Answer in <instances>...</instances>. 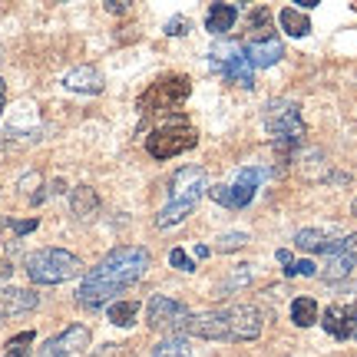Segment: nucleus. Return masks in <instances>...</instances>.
I'll return each instance as SVG.
<instances>
[{
    "label": "nucleus",
    "mask_w": 357,
    "mask_h": 357,
    "mask_svg": "<svg viewBox=\"0 0 357 357\" xmlns=\"http://www.w3.org/2000/svg\"><path fill=\"white\" fill-rule=\"evenodd\" d=\"M149 261L153 258H149V252L142 245H119V248H113L109 255H102L100 265L86 271V278H83L77 291L79 307H86V311L102 307L113 294H119L129 284H136L149 271Z\"/></svg>",
    "instance_id": "1"
},
{
    "label": "nucleus",
    "mask_w": 357,
    "mask_h": 357,
    "mask_svg": "<svg viewBox=\"0 0 357 357\" xmlns=\"http://www.w3.org/2000/svg\"><path fill=\"white\" fill-rule=\"evenodd\" d=\"M178 334L189 337H202V341H225V344H238V341H255L261 334V311L252 305H229L215 307L205 314H189Z\"/></svg>",
    "instance_id": "2"
},
{
    "label": "nucleus",
    "mask_w": 357,
    "mask_h": 357,
    "mask_svg": "<svg viewBox=\"0 0 357 357\" xmlns=\"http://www.w3.org/2000/svg\"><path fill=\"white\" fill-rule=\"evenodd\" d=\"M208 192V176L199 166H182L169 182V202L166 208L155 215V229H172L178 222L195 212V205L202 202V195Z\"/></svg>",
    "instance_id": "3"
},
{
    "label": "nucleus",
    "mask_w": 357,
    "mask_h": 357,
    "mask_svg": "<svg viewBox=\"0 0 357 357\" xmlns=\"http://www.w3.org/2000/svg\"><path fill=\"white\" fill-rule=\"evenodd\" d=\"M265 132L271 136V142L278 146L281 155H291L305 146L307 126L301 106L294 100H271L265 106Z\"/></svg>",
    "instance_id": "4"
},
{
    "label": "nucleus",
    "mask_w": 357,
    "mask_h": 357,
    "mask_svg": "<svg viewBox=\"0 0 357 357\" xmlns=\"http://www.w3.org/2000/svg\"><path fill=\"white\" fill-rule=\"evenodd\" d=\"M26 275L33 284H63L83 275V261L70 255L66 248H40L33 255H26Z\"/></svg>",
    "instance_id": "5"
},
{
    "label": "nucleus",
    "mask_w": 357,
    "mask_h": 357,
    "mask_svg": "<svg viewBox=\"0 0 357 357\" xmlns=\"http://www.w3.org/2000/svg\"><path fill=\"white\" fill-rule=\"evenodd\" d=\"M192 93V79L185 73H166L159 77L155 83H149V89L139 96L136 109L142 116H166V113H176L182 102L189 100Z\"/></svg>",
    "instance_id": "6"
},
{
    "label": "nucleus",
    "mask_w": 357,
    "mask_h": 357,
    "mask_svg": "<svg viewBox=\"0 0 357 357\" xmlns=\"http://www.w3.org/2000/svg\"><path fill=\"white\" fill-rule=\"evenodd\" d=\"M195 142H199V136H195V129L185 119H169V123L155 126L146 136V149H149L153 159L162 162V159H176V155L195 149Z\"/></svg>",
    "instance_id": "7"
},
{
    "label": "nucleus",
    "mask_w": 357,
    "mask_h": 357,
    "mask_svg": "<svg viewBox=\"0 0 357 357\" xmlns=\"http://www.w3.org/2000/svg\"><path fill=\"white\" fill-rule=\"evenodd\" d=\"M261 182H265V169L245 166L242 172L235 176L231 185H208V195H212L218 205H225V208H248V205L255 202Z\"/></svg>",
    "instance_id": "8"
},
{
    "label": "nucleus",
    "mask_w": 357,
    "mask_h": 357,
    "mask_svg": "<svg viewBox=\"0 0 357 357\" xmlns=\"http://www.w3.org/2000/svg\"><path fill=\"white\" fill-rule=\"evenodd\" d=\"M212 60L215 66L238 86H255V66L248 63V56L242 53V43H215L212 47Z\"/></svg>",
    "instance_id": "9"
},
{
    "label": "nucleus",
    "mask_w": 357,
    "mask_h": 357,
    "mask_svg": "<svg viewBox=\"0 0 357 357\" xmlns=\"http://www.w3.org/2000/svg\"><path fill=\"white\" fill-rule=\"evenodd\" d=\"M185 321H189V307L182 305V301L169 298V294H155V298H149V307H146V324H149L153 331L178 334Z\"/></svg>",
    "instance_id": "10"
},
{
    "label": "nucleus",
    "mask_w": 357,
    "mask_h": 357,
    "mask_svg": "<svg viewBox=\"0 0 357 357\" xmlns=\"http://www.w3.org/2000/svg\"><path fill=\"white\" fill-rule=\"evenodd\" d=\"M83 347H89V328L70 324L66 331L53 334L50 341H43L37 357H73V354H83Z\"/></svg>",
    "instance_id": "11"
},
{
    "label": "nucleus",
    "mask_w": 357,
    "mask_h": 357,
    "mask_svg": "<svg viewBox=\"0 0 357 357\" xmlns=\"http://www.w3.org/2000/svg\"><path fill=\"white\" fill-rule=\"evenodd\" d=\"M357 265V231L354 235H344L337 248H334L331 255H328V265L321 271V278L324 281H337V278H347Z\"/></svg>",
    "instance_id": "12"
},
{
    "label": "nucleus",
    "mask_w": 357,
    "mask_h": 357,
    "mask_svg": "<svg viewBox=\"0 0 357 357\" xmlns=\"http://www.w3.org/2000/svg\"><path fill=\"white\" fill-rule=\"evenodd\" d=\"M321 328L331 334L334 341H351L357 328V305H331L321 318Z\"/></svg>",
    "instance_id": "13"
},
{
    "label": "nucleus",
    "mask_w": 357,
    "mask_h": 357,
    "mask_svg": "<svg viewBox=\"0 0 357 357\" xmlns=\"http://www.w3.org/2000/svg\"><path fill=\"white\" fill-rule=\"evenodd\" d=\"M341 242V229L337 225H328V229H301L294 235V248L301 252H318V255H331Z\"/></svg>",
    "instance_id": "14"
},
{
    "label": "nucleus",
    "mask_w": 357,
    "mask_h": 357,
    "mask_svg": "<svg viewBox=\"0 0 357 357\" xmlns=\"http://www.w3.org/2000/svg\"><path fill=\"white\" fill-rule=\"evenodd\" d=\"M242 53L248 56V63L255 70H265V66H275L284 56V43L278 37L271 40H255V43H245L242 40Z\"/></svg>",
    "instance_id": "15"
},
{
    "label": "nucleus",
    "mask_w": 357,
    "mask_h": 357,
    "mask_svg": "<svg viewBox=\"0 0 357 357\" xmlns=\"http://www.w3.org/2000/svg\"><path fill=\"white\" fill-rule=\"evenodd\" d=\"M40 307V294L26 291V288H0V318H13V314H26Z\"/></svg>",
    "instance_id": "16"
},
{
    "label": "nucleus",
    "mask_w": 357,
    "mask_h": 357,
    "mask_svg": "<svg viewBox=\"0 0 357 357\" xmlns=\"http://www.w3.org/2000/svg\"><path fill=\"white\" fill-rule=\"evenodd\" d=\"M238 13H242L238 3H212L208 13H205V30L215 33V37H222V33H229L231 26H235Z\"/></svg>",
    "instance_id": "17"
},
{
    "label": "nucleus",
    "mask_w": 357,
    "mask_h": 357,
    "mask_svg": "<svg viewBox=\"0 0 357 357\" xmlns=\"http://www.w3.org/2000/svg\"><path fill=\"white\" fill-rule=\"evenodd\" d=\"M63 86L73 89V93L93 96V93H102V73L96 66H77V70H70L63 77Z\"/></svg>",
    "instance_id": "18"
},
{
    "label": "nucleus",
    "mask_w": 357,
    "mask_h": 357,
    "mask_svg": "<svg viewBox=\"0 0 357 357\" xmlns=\"http://www.w3.org/2000/svg\"><path fill=\"white\" fill-rule=\"evenodd\" d=\"M278 24L288 37H307V33H311V17L301 13L298 7H284V10L278 13Z\"/></svg>",
    "instance_id": "19"
},
{
    "label": "nucleus",
    "mask_w": 357,
    "mask_h": 357,
    "mask_svg": "<svg viewBox=\"0 0 357 357\" xmlns=\"http://www.w3.org/2000/svg\"><path fill=\"white\" fill-rule=\"evenodd\" d=\"M271 13L268 7H255V10L248 13V37L245 43H255V40H271Z\"/></svg>",
    "instance_id": "20"
},
{
    "label": "nucleus",
    "mask_w": 357,
    "mask_h": 357,
    "mask_svg": "<svg viewBox=\"0 0 357 357\" xmlns=\"http://www.w3.org/2000/svg\"><path fill=\"white\" fill-rule=\"evenodd\" d=\"M291 321L298 324V328H311V324H318V301H314V298H307V294L294 298L291 301Z\"/></svg>",
    "instance_id": "21"
},
{
    "label": "nucleus",
    "mask_w": 357,
    "mask_h": 357,
    "mask_svg": "<svg viewBox=\"0 0 357 357\" xmlns=\"http://www.w3.org/2000/svg\"><path fill=\"white\" fill-rule=\"evenodd\" d=\"M70 205H73V215L77 218H89L100 208V199H96V192L89 189V185H77L73 195H70Z\"/></svg>",
    "instance_id": "22"
},
{
    "label": "nucleus",
    "mask_w": 357,
    "mask_h": 357,
    "mask_svg": "<svg viewBox=\"0 0 357 357\" xmlns=\"http://www.w3.org/2000/svg\"><path fill=\"white\" fill-rule=\"evenodd\" d=\"M136 314H139V301H116V305H109V321L116 328H132Z\"/></svg>",
    "instance_id": "23"
},
{
    "label": "nucleus",
    "mask_w": 357,
    "mask_h": 357,
    "mask_svg": "<svg viewBox=\"0 0 357 357\" xmlns=\"http://www.w3.org/2000/svg\"><path fill=\"white\" fill-rule=\"evenodd\" d=\"M153 357H192V347L182 334H176V337H166L162 344H155Z\"/></svg>",
    "instance_id": "24"
},
{
    "label": "nucleus",
    "mask_w": 357,
    "mask_h": 357,
    "mask_svg": "<svg viewBox=\"0 0 357 357\" xmlns=\"http://www.w3.org/2000/svg\"><path fill=\"white\" fill-rule=\"evenodd\" d=\"M245 245H248V235H245V231H225V235H218L215 252L229 255V252H238V248H245Z\"/></svg>",
    "instance_id": "25"
},
{
    "label": "nucleus",
    "mask_w": 357,
    "mask_h": 357,
    "mask_svg": "<svg viewBox=\"0 0 357 357\" xmlns=\"http://www.w3.org/2000/svg\"><path fill=\"white\" fill-rule=\"evenodd\" d=\"M30 344H33V331H20L17 337L7 341V354L3 357H30Z\"/></svg>",
    "instance_id": "26"
},
{
    "label": "nucleus",
    "mask_w": 357,
    "mask_h": 357,
    "mask_svg": "<svg viewBox=\"0 0 357 357\" xmlns=\"http://www.w3.org/2000/svg\"><path fill=\"white\" fill-rule=\"evenodd\" d=\"M252 278H255V268H252V265H238L231 278L222 281V288H225V291H235V288H245V284H248Z\"/></svg>",
    "instance_id": "27"
},
{
    "label": "nucleus",
    "mask_w": 357,
    "mask_h": 357,
    "mask_svg": "<svg viewBox=\"0 0 357 357\" xmlns=\"http://www.w3.org/2000/svg\"><path fill=\"white\" fill-rule=\"evenodd\" d=\"M298 275H318V265L311 261V258H301V261H294L291 268H284V278H298Z\"/></svg>",
    "instance_id": "28"
},
{
    "label": "nucleus",
    "mask_w": 357,
    "mask_h": 357,
    "mask_svg": "<svg viewBox=\"0 0 357 357\" xmlns=\"http://www.w3.org/2000/svg\"><path fill=\"white\" fill-rule=\"evenodd\" d=\"M169 265L178 268V271H195V261H192L182 248H172V252H169Z\"/></svg>",
    "instance_id": "29"
},
{
    "label": "nucleus",
    "mask_w": 357,
    "mask_h": 357,
    "mask_svg": "<svg viewBox=\"0 0 357 357\" xmlns=\"http://www.w3.org/2000/svg\"><path fill=\"white\" fill-rule=\"evenodd\" d=\"M189 20H185V17H172V20H166V33L169 37H185V33H189Z\"/></svg>",
    "instance_id": "30"
},
{
    "label": "nucleus",
    "mask_w": 357,
    "mask_h": 357,
    "mask_svg": "<svg viewBox=\"0 0 357 357\" xmlns=\"http://www.w3.org/2000/svg\"><path fill=\"white\" fill-rule=\"evenodd\" d=\"M7 229H13V235H30V231H37V218H24V222H3Z\"/></svg>",
    "instance_id": "31"
},
{
    "label": "nucleus",
    "mask_w": 357,
    "mask_h": 357,
    "mask_svg": "<svg viewBox=\"0 0 357 357\" xmlns=\"http://www.w3.org/2000/svg\"><path fill=\"white\" fill-rule=\"evenodd\" d=\"M93 357H126L123 344H102V351H96Z\"/></svg>",
    "instance_id": "32"
},
{
    "label": "nucleus",
    "mask_w": 357,
    "mask_h": 357,
    "mask_svg": "<svg viewBox=\"0 0 357 357\" xmlns=\"http://www.w3.org/2000/svg\"><path fill=\"white\" fill-rule=\"evenodd\" d=\"M275 258H278V261H281L284 268H291V265H294V258H291V252H288V248H278V255H275Z\"/></svg>",
    "instance_id": "33"
},
{
    "label": "nucleus",
    "mask_w": 357,
    "mask_h": 357,
    "mask_svg": "<svg viewBox=\"0 0 357 357\" xmlns=\"http://www.w3.org/2000/svg\"><path fill=\"white\" fill-rule=\"evenodd\" d=\"M13 275V265L7 261V258H0V281H7Z\"/></svg>",
    "instance_id": "34"
},
{
    "label": "nucleus",
    "mask_w": 357,
    "mask_h": 357,
    "mask_svg": "<svg viewBox=\"0 0 357 357\" xmlns=\"http://www.w3.org/2000/svg\"><path fill=\"white\" fill-rule=\"evenodd\" d=\"M106 10H109V13H126V3H119V0H109V3H106Z\"/></svg>",
    "instance_id": "35"
},
{
    "label": "nucleus",
    "mask_w": 357,
    "mask_h": 357,
    "mask_svg": "<svg viewBox=\"0 0 357 357\" xmlns=\"http://www.w3.org/2000/svg\"><path fill=\"white\" fill-rule=\"evenodd\" d=\"M208 255H212V248H208V245H202V242L195 245V258H208Z\"/></svg>",
    "instance_id": "36"
},
{
    "label": "nucleus",
    "mask_w": 357,
    "mask_h": 357,
    "mask_svg": "<svg viewBox=\"0 0 357 357\" xmlns=\"http://www.w3.org/2000/svg\"><path fill=\"white\" fill-rule=\"evenodd\" d=\"M3 96H7V83L0 79V102H3Z\"/></svg>",
    "instance_id": "37"
},
{
    "label": "nucleus",
    "mask_w": 357,
    "mask_h": 357,
    "mask_svg": "<svg viewBox=\"0 0 357 357\" xmlns=\"http://www.w3.org/2000/svg\"><path fill=\"white\" fill-rule=\"evenodd\" d=\"M351 212H354V215H357V199H354V205H351Z\"/></svg>",
    "instance_id": "38"
},
{
    "label": "nucleus",
    "mask_w": 357,
    "mask_h": 357,
    "mask_svg": "<svg viewBox=\"0 0 357 357\" xmlns=\"http://www.w3.org/2000/svg\"><path fill=\"white\" fill-rule=\"evenodd\" d=\"M351 341H357V328H354V337H351Z\"/></svg>",
    "instance_id": "39"
},
{
    "label": "nucleus",
    "mask_w": 357,
    "mask_h": 357,
    "mask_svg": "<svg viewBox=\"0 0 357 357\" xmlns=\"http://www.w3.org/2000/svg\"><path fill=\"white\" fill-rule=\"evenodd\" d=\"M0 113H3V102H0Z\"/></svg>",
    "instance_id": "40"
}]
</instances>
